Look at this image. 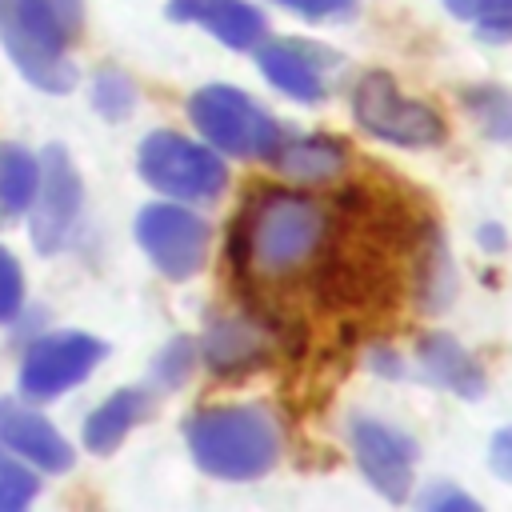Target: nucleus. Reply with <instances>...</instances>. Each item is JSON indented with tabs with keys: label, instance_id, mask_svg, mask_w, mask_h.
Masks as SVG:
<instances>
[{
	"label": "nucleus",
	"instance_id": "1",
	"mask_svg": "<svg viewBox=\"0 0 512 512\" xmlns=\"http://www.w3.org/2000/svg\"><path fill=\"white\" fill-rule=\"evenodd\" d=\"M328 236V212L304 192L264 188L248 200L232 232V260L252 280H284L308 268Z\"/></svg>",
	"mask_w": 512,
	"mask_h": 512
},
{
	"label": "nucleus",
	"instance_id": "2",
	"mask_svg": "<svg viewBox=\"0 0 512 512\" xmlns=\"http://www.w3.org/2000/svg\"><path fill=\"white\" fill-rule=\"evenodd\" d=\"M188 452L216 480H256L280 456V428L256 404L204 408L184 424Z\"/></svg>",
	"mask_w": 512,
	"mask_h": 512
},
{
	"label": "nucleus",
	"instance_id": "3",
	"mask_svg": "<svg viewBox=\"0 0 512 512\" xmlns=\"http://www.w3.org/2000/svg\"><path fill=\"white\" fill-rule=\"evenodd\" d=\"M84 20L80 0H0V40L12 64L44 92H68L76 68L64 48Z\"/></svg>",
	"mask_w": 512,
	"mask_h": 512
},
{
	"label": "nucleus",
	"instance_id": "4",
	"mask_svg": "<svg viewBox=\"0 0 512 512\" xmlns=\"http://www.w3.org/2000/svg\"><path fill=\"white\" fill-rule=\"evenodd\" d=\"M188 120L216 152L240 160H272V152L284 140V128L248 92L232 84H208L192 92Z\"/></svg>",
	"mask_w": 512,
	"mask_h": 512
},
{
	"label": "nucleus",
	"instance_id": "5",
	"mask_svg": "<svg viewBox=\"0 0 512 512\" xmlns=\"http://www.w3.org/2000/svg\"><path fill=\"white\" fill-rule=\"evenodd\" d=\"M136 168L156 192L172 200H188V204L216 200L228 184V168L212 144H200V140H188L164 128L144 136L136 152Z\"/></svg>",
	"mask_w": 512,
	"mask_h": 512
},
{
	"label": "nucleus",
	"instance_id": "6",
	"mask_svg": "<svg viewBox=\"0 0 512 512\" xmlns=\"http://www.w3.org/2000/svg\"><path fill=\"white\" fill-rule=\"evenodd\" d=\"M352 116L368 136L388 140L396 148H432V144L444 140L440 112L424 100L404 96L388 72H364L356 80Z\"/></svg>",
	"mask_w": 512,
	"mask_h": 512
},
{
	"label": "nucleus",
	"instance_id": "7",
	"mask_svg": "<svg viewBox=\"0 0 512 512\" xmlns=\"http://www.w3.org/2000/svg\"><path fill=\"white\" fill-rule=\"evenodd\" d=\"M136 240L144 248V256L168 276V280H188L192 272H200L204 256H208V224L204 216H196L192 208L176 204H148L136 216Z\"/></svg>",
	"mask_w": 512,
	"mask_h": 512
},
{
	"label": "nucleus",
	"instance_id": "8",
	"mask_svg": "<svg viewBox=\"0 0 512 512\" xmlns=\"http://www.w3.org/2000/svg\"><path fill=\"white\" fill-rule=\"evenodd\" d=\"M108 344L88 332H48L28 344L20 360V392L28 400H56L76 388L100 360Z\"/></svg>",
	"mask_w": 512,
	"mask_h": 512
},
{
	"label": "nucleus",
	"instance_id": "9",
	"mask_svg": "<svg viewBox=\"0 0 512 512\" xmlns=\"http://www.w3.org/2000/svg\"><path fill=\"white\" fill-rule=\"evenodd\" d=\"M348 444L352 456L364 472V480L384 496V500H404L412 488V468H416V440L384 420L372 416H352L348 420Z\"/></svg>",
	"mask_w": 512,
	"mask_h": 512
},
{
	"label": "nucleus",
	"instance_id": "10",
	"mask_svg": "<svg viewBox=\"0 0 512 512\" xmlns=\"http://www.w3.org/2000/svg\"><path fill=\"white\" fill-rule=\"evenodd\" d=\"M80 176L64 152V144H48L40 156V180H36V196H32V244L52 256L64 248V240L76 228L80 216Z\"/></svg>",
	"mask_w": 512,
	"mask_h": 512
},
{
	"label": "nucleus",
	"instance_id": "11",
	"mask_svg": "<svg viewBox=\"0 0 512 512\" xmlns=\"http://www.w3.org/2000/svg\"><path fill=\"white\" fill-rule=\"evenodd\" d=\"M332 52L308 40H260L256 44V64L272 88L300 104H316L328 96V64Z\"/></svg>",
	"mask_w": 512,
	"mask_h": 512
},
{
	"label": "nucleus",
	"instance_id": "12",
	"mask_svg": "<svg viewBox=\"0 0 512 512\" xmlns=\"http://www.w3.org/2000/svg\"><path fill=\"white\" fill-rule=\"evenodd\" d=\"M0 444L12 456H20V460H28V464H36L44 472H68L72 460H76L72 444L36 408L16 404L8 396L0 400Z\"/></svg>",
	"mask_w": 512,
	"mask_h": 512
},
{
	"label": "nucleus",
	"instance_id": "13",
	"mask_svg": "<svg viewBox=\"0 0 512 512\" xmlns=\"http://www.w3.org/2000/svg\"><path fill=\"white\" fill-rule=\"evenodd\" d=\"M268 332L252 316H212L200 340V356L216 376H236L268 360Z\"/></svg>",
	"mask_w": 512,
	"mask_h": 512
},
{
	"label": "nucleus",
	"instance_id": "14",
	"mask_svg": "<svg viewBox=\"0 0 512 512\" xmlns=\"http://www.w3.org/2000/svg\"><path fill=\"white\" fill-rule=\"evenodd\" d=\"M168 16L184 24H200L228 48H256L268 36L264 12L248 0H172Z\"/></svg>",
	"mask_w": 512,
	"mask_h": 512
},
{
	"label": "nucleus",
	"instance_id": "15",
	"mask_svg": "<svg viewBox=\"0 0 512 512\" xmlns=\"http://www.w3.org/2000/svg\"><path fill=\"white\" fill-rule=\"evenodd\" d=\"M420 372L432 388H444L460 400H480L484 396V368L472 360V352L448 336V332H428L420 340Z\"/></svg>",
	"mask_w": 512,
	"mask_h": 512
},
{
	"label": "nucleus",
	"instance_id": "16",
	"mask_svg": "<svg viewBox=\"0 0 512 512\" xmlns=\"http://www.w3.org/2000/svg\"><path fill=\"white\" fill-rule=\"evenodd\" d=\"M272 164L300 184H328L344 172L348 152L328 136H284L272 152Z\"/></svg>",
	"mask_w": 512,
	"mask_h": 512
},
{
	"label": "nucleus",
	"instance_id": "17",
	"mask_svg": "<svg viewBox=\"0 0 512 512\" xmlns=\"http://www.w3.org/2000/svg\"><path fill=\"white\" fill-rule=\"evenodd\" d=\"M148 392L144 388H120L112 392L104 404L92 408V416L84 420V448L96 456H108L144 416H148Z\"/></svg>",
	"mask_w": 512,
	"mask_h": 512
},
{
	"label": "nucleus",
	"instance_id": "18",
	"mask_svg": "<svg viewBox=\"0 0 512 512\" xmlns=\"http://www.w3.org/2000/svg\"><path fill=\"white\" fill-rule=\"evenodd\" d=\"M36 180H40L36 156L20 144L0 140V224L28 212L32 196H36Z\"/></svg>",
	"mask_w": 512,
	"mask_h": 512
},
{
	"label": "nucleus",
	"instance_id": "19",
	"mask_svg": "<svg viewBox=\"0 0 512 512\" xmlns=\"http://www.w3.org/2000/svg\"><path fill=\"white\" fill-rule=\"evenodd\" d=\"M464 108H468V116L480 124L484 136L512 144V92L492 88V84H484V88H464Z\"/></svg>",
	"mask_w": 512,
	"mask_h": 512
},
{
	"label": "nucleus",
	"instance_id": "20",
	"mask_svg": "<svg viewBox=\"0 0 512 512\" xmlns=\"http://www.w3.org/2000/svg\"><path fill=\"white\" fill-rule=\"evenodd\" d=\"M420 300L428 304V308H444L448 300H452V288H456V276H452V264H448V252H444V244L432 236V248L420 256Z\"/></svg>",
	"mask_w": 512,
	"mask_h": 512
},
{
	"label": "nucleus",
	"instance_id": "21",
	"mask_svg": "<svg viewBox=\"0 0 512 512\" xmlns=\"http://www.w3.org/2000/svg\"><path fill=\"white\" fill-rule=\"evenodd\" d=\"M92 104H96L100 116L124 120L132 112V104H136V88L120 68H100L96 80H92Z\"/></svg>",
	"mask_w": 512,
	"mask_h": 512
},
{
	"label": "nucleus",
	"instance_id": "22",
	"mask_svg": "<svg viewBox=\"0 0 512 512\" xmlns=\"http://www.w3.org/2000/svg\"><path fill=\"white\" fill-rule=\"evenodd\" d=\"M40 492V480L32 468L20 464L8 448H0V512H20L32 496Z\"/></svg>",
	"mask_w": 512,
	"mask_h": 512
},
{
	"label": "nucleus",
	"instance_id": "23",
	"mask_svg": "<svg viewBox=\"0 0 512 512\" xmlns=\"http://www.w3.org/2000/svg\"><path fill=\"white\" fill-rule=\"evenodd\" d=\"M192 364H196V344L184 340V336H176V340L156 356V364H152V380H156L160 388H180V384L188 380Z\"/></svg>",
	"mask_w": 512,
	"mask_h": 512
},
{
	"label": "nucleus",
	"instance_id": "24",
	"mask_svg": "<svg viewBox=\"0 0 512 512\" xmlns=\"http://www.w3.org/2000/svg\"><path fill=\"white\" fill-rule=\"evenodd\" d=\"M24 300V272L8 248H0V320H12Z\"/></svg>",
	"mask_w": 512,
	"mask_h": 512
},
{
	"label": "nucleus",
	"instance_id": "25",
	"mask_svg": "<svg viewBox=\"0 0 512 512\" xmlns=\"http://www.w3.org/2000/svg\"><path fill=\"white\" fill-rule=\"evenodd\" d=\"M416 504L428 508V512H476V508H480L472 496H464L460 488H452V484H444V480L428 484V488L416 496Z\"/></svg>",
	"mask_w": 512,
	"mask_h": 512
},
{
	"label": "nucleus",
	"instance_id": "26",
	"mask_svg": "<svg viewBox=\"0 0 512 512\" xmlns=\"http://www.w3.org/2000/svg\"><path fill=\"white\" fill-rule=\"evenodd\" d=\"M276 4L304 20H344L356 12V0H276Z\"/></svg>",
	"mask_w": 512,
	"mask_h": 512
},
{
	"label": "nucleus",
	"instance_id": "27",
	"mask_svg": "<svg viewBox=\"0 0 512 512\" xmlns=\"http://www.w3.org/2000/svg\"><path fill=\"white\" fill-rule=\"evenodd\" d=\"M444 8L460 20H488V16H512V0H444Z\"/></svg>",
	"mask_w": 512,
	"mask_h": 512
},
{
	"label": "nucleus",
	"instance_id": "28",
	"mask_svg": "<svg viewBox=\"0 0 512 512\" xmlns=\"http://www.w3.org/2000/svg\"><path fill=\"white\" fill-rule=\"evenodd\" d=\"M488 464H492V472H496L500 480H512V424L492 436V444H488Z\"/></svg>",
	"mask_w": 512,
	"mask_h": 512
},
{
	"label": "nucleus",
	"instance_id": "29",
	"mask_svg": "<svg viewBox=\"0 0 512 512\" xmlns=\"http://www.w3.org/2000/svg\"><path fill=\"white\" fill-rule=\"evenodd\" d=\"M476 36H480V40H492V44L512 40V16H488V20H476Z\"/></svg>",
	"mask_w": 512,
	"mask_h": 512
},
{
	"label": "nucleus",
	"instance_id": "30",
	"mask_svg": "<svg viewBox=\"0 0 512 512\" xmlns=\"http://www.w3.org/2000/svg\"><path fill=\"white\" fill-rule=\"evenodd\" d=\"M480 244H488V248H500V244H504V232H500L496 224H484V228H480Z\"/></svg>",
	"mask_w": 512,
	"mask_h": 512
},
{
	"label": "nucleus",
	"instance_id": "31",
	"mask_svg": "<svg viewBox=\"0 0 512 512\" xmlns=\"http://www.w3.org/2000/svg\"><path fill=\"white\" fill-rule=\"evenodd\" d=\"M372 364H376L380 372H388V376H400V360H396L392 352H384V356H372Z\"/></svg>",
	"mask_w": 512,
	"mask_h": 512
}]
</instances>
